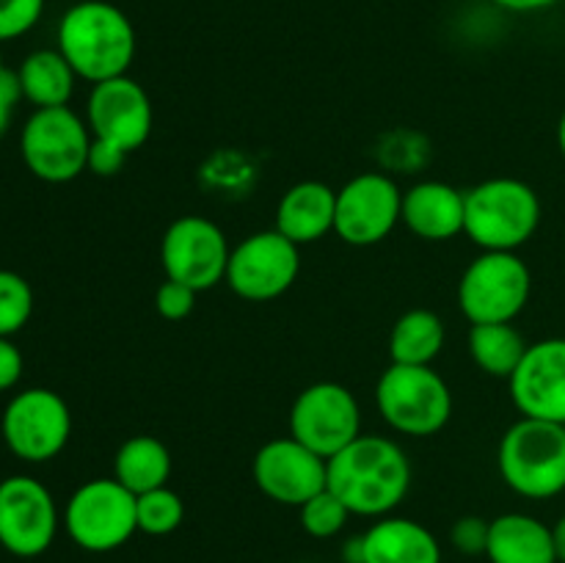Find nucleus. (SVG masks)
<instances>
[{"mask_svg": "<svg viewBox=\"0 0 565 563\" xmlns=\"http://www.w3.org/2000/svg\"><path fill=\"white\" fill-rule=\"evenodd\" d=\"M130 152L121 149L119 144L105 141V138H92V149H88V166L86 171L97 177H116L121 169H125Z\"/></svg>", "mask_w": 565, "mask_h": 563, "instance_id": "32", "label": "nucleus"}, {"mask_svg": "<svg viewBox=\"0 0 565 563\" xmlns=\"http://www.w3.org/2000/svg\"><path fill=\"white\" fill-rule=\"evenodd\" d=\"M58 50L77 77L94 83L121 77L136 59V28L108 0H81L58 22Z\"/></svg>", "mask_w": 565, "mask_h": 563, "instance_id": "2", "label": "nucleus"}, {"mask_svg": "<svg viewBox=\"0 0 565 563\" xmlns=\"http://www.w3.org/2000/svg\"><path fill=\"white\" fill-rule=\"evenodd\" d=\"M44 0H0V44L25 36L42 20Z\"/></svg>", "mask_w": 565, "mask_h": 563, "instance_id": "29", "label": "nucleus"}, {"mask_svg": "<svg viewBox=\"0 0 565 563\" xmlns=\"http://www.w3.org/2000/svg\"><path fill=\"white\" fill-rule=\"evenodd\" d=\"M20 99H22L20 77H17V72L3 70L0 72V138H3V132L9 130L11 116H14V108Z\"/></svg>", "mask_w": 565, "mask_h": 563, "instance_id": "34", "label": "nucleus"}, {"mask_svg": "<svg viewBox=\"0 0 565 563\" xmlns=\"http://www.w3.org/2000/svg\"><path fill=\"white\" fill-rule=\"evenodd\" d=\"M290 436L329 461L362 436V408L356 395L337 381L303 386L290 408Z\"/></svg>", "mask_w": 565, "mask_h": 563, "instance_id": "10", "label": "nucleus"}, {"mask_svg": "<svg viewBox=\"0 0 565 563\" xmlns=\"http://www.w3.org/2000/svg\"><path fill=\"white\" fill-rule=\"evenodd\" d=\"M86 121L92 136L136 152L152 136V99L141 83L127 75L94 83L86 103Z\"/></svg>", "mask_w": 565, "mask_h": 563, "instance_id": "16", "label": "nucleus"}, {"mask_svg": "<svg viewBox=\"0 0 565 563\" xmlns=\"http://www.w3.org/2000/svg\"><path fill=\"white\" fill-rule=\"evenodd\" d=\"M17 77H20L22 99H28L33 108H61L70 105L75 94L77 75L58 47L28 53L17 70Z\"/></svg>", "mask_w": 565, "mask_h": 563, "instance_id": "23", "label": "nucleus"}, {"mask_svg": "<svg viewBox=\"0 0 565 563\" xmlns=\"http://www.w3.org/2000/svg\"><path fill=\"white\" fill-rule=\"evenodd\" d=\"M362 563H441V546L423 522L390 513L362 533Z\"/></svg>", "mask_w": 565, "mask_h": 563, "instance_id": "20", "label": "nucleus"}, {"mask_svg": "<svg viewBox=\"0 0 565 563\" xmlns=\"http://www.w3.org/2000/svg\"><path fill=\"white\" fill-rule=\"evenodd\" d=\"M489 524L483 517H461L452 522L450 541L458 552L475 557L486 555V544H489Z\"/></svg>", "mask_w": 565, "mask_h": 563, "instance_id": "31", "label": "nucleus"}, {"mask_svg": "<svg viewBox=\"0 0 565 563\" xmlns=\"http://www.w3.org/2000/svg\"><path fill=\"white\" fill-rule=\"evenodd\" d=\"M301 246L279 230H263L237 243L226 265V285L246 301H274L301 274Z\"/></svg>", "mask_w": 565, "mask_h": 563, "instance_id": "11", "label": "nucleus"}, {"mask_svg": "<svg viewBox=\"0 0 565 563\" xmlns=\"http://www.w3.org/2000/svg\"><path fill=\"white\" fill-rule=\"evenodd\" d=\"M469 353L483 373L511 379L527 353V342L513 323H475L469 329Z\"/></svg>", "mask_w": 565, "mask_h": 563, "instance_id": "25", "label": "nucleus"}, {"mask_svg": "<svg viewBox=\"0 0 565 563\" xmlns=\"http://www.w3.org/2000/svg\"><path fill=\"white\" fill-rule=\"evenodd\" d=\"M375 406L403 436H434L450 423L452 392L430 364H395L375 384Z\"/></svg>", "mask_w": 565, "mask_h": 563, "instance_id": "5", "label": "nucleus"}, {"mask_svg": "<svg viewBox=\"0 0 565 563\" xmlns=\"http://www.w3.org/2000/svg\"><path fill=\"white\" fill-rule=\"evenodd\" d=\"M0 436L20 461H53L72 436V412L58 392L31 386L6 403Z\"/></svg>", "mask_w": 565, "mask_h": 563, "instance_id": "9", "label": "nucleus"}, {"mask_svg": "<svg viewBox=\"0 0 565 563\" xmlns=\"http://www.w3.org/2000/svg\"><path fill=\"white\" fill-rule=\"evenodd\" d=\"M403 191L392 177L364 171L337 191L334 232L348 246H375L401 224Z\"/></svg>", "mask_w": 565, "mask_h": 563, "instance_id": "14", "label": "nucleus"}, {"mask_svg": "<svg viewBox=\"0 0 565 563\" xmlns=\"http://www.w3.org/2000/svg\"><path fill=\"white\" fill-rule=\"evenodd\" d=\"M463 235L480 252H516L539 232L541 199L516 177H491L463 193Z\"/></svg>", "mask_w": 565, "mask_h": 563, "instance_id": "3", "label": "nucleus"}, {"mask_svg": "<svg viewBox=\"0 0 565 563\" xmlns=\"http://www.w3.org/2000/svg\"><path fill=\"white\" fill-rule=\"evenodd\" d=\"M61 528L55 497L31 475L0 480V546L14 557H39L53 546Z\"/></svg>", "mask_w": 565, "mask_h": 563, "instance_id": "12", "label": "nucleus"}, {"mask_svg": "<svg viewBox=\"0 0 565 563\" xmlns=\"http://www.w3.org/2000/svg\"><path fill=\"white\" fill-rule=\"evenodd\" d=\"M230 241L215 221L204 215H180L171 221L160 241V263L166 279L182 282L196 293L210 290L226 279Z\"/></svg>", "mask_w": 565, "mask_h": 563, "instance_id": "13", "label": "nucleus"}, {"mask_svg": "<svg viewBox=\"0 0 565 563\" xmlns=\"http://www.w3.org/2000/svg\"><path fill=\"white\" fill-rule=\"evenodd\" d=\"M33 315L31 282L17 270L0 268V337H14Z\"/></svg>", "mask_w": 565, "mask_h": 563, "instance_id": "27", "label": "nucleus"}, {"mask_svg": "<svg viewBox=\"0 0 565 563\" xmlns=\"http://www.w3.org/2000/svg\"><path fill=\"white\" fill-rule=\"evenodd\" d=\"M552 539H555L557 563H565V513L552 524Z\"/></svg>", "mask_w": 565, "mask_h": 563, "instance_id": "36", "label": "nucleus"}, {"mask_svg": "<svg viewBox=\"0 0 565 563\" xmlns=\"http://www.w3.org/2000/svg\"><path fill=\"white\" fill-rule=\"evenodd\" d=\"M6 66H3V50H0V72H3Z\"/></svg>", "mask_w": 565, "mask_h": 563, "instance_id": "38", "label": "nucleus"}, {"mask_svg": "<svg viewBox=\"0 0 565 563\" xmlns=\"http://www.w3.org/2000/svg\"><path fill=\"white\" fill-rule=\"evenodd\" d=\"M533 274L516 252H480L458 282V307L469 323H513L527 307Z\"/></svg>", "mask_w": 565, "mask_h": 563, "instance_id": "7", "label": "nucleus"}, {"mask_svg": "<svg viewBox=\"0 0 565 563\" xmlns=\"http://www.w3.org/2000/svg\"><path fill=\"white\" fill-rule=\"evenodd\" d=\"M92 138L88 121H83L70 105L36 108L20 132L22 163L42 182H72L86 171Z\"/></svg>", "mask_w": 565, "mask_h": 563, "instance_id": "6", "label": "nucleus"}, {"mask_svg": "<svg viewBox=\"0 0 565 563\" xmlns=\"http://www.w3.org/2000/svg\"><path fill=\"white\" fill-rule=\"evenodd\" d=\"M557 147H561V152L565 158V110H563L561 121H557Z\"/></svg>", "mask_w": 565, "mask_h": 563, "instance_id": "37", "label": "nucleus"}, {"mask_svg": "<svg viewBox=\"0 0 565 563\" xmlns=\"http://www.w3.org/2000/svg\"><path fill=\"white\" fill-rule=\"evenodd\" d=\"M337 191L320 180H303L287 188L276 204V226L296 246L318 243L334 232Z\"/></svg>", "mask_w": 565, "mask_h": 563, "instance_id": "19", "label": "nucleus"}, {"mask_svg": "<svg viewBox=\"0 0 565 563\" xmlns=\"http://www.w3.org/2000/svg\"><path fill=\"white\" fill-rule=\"evenodd\" d=\"M171 469H174L171 450L166 447V442L149 434H138L121 442L114 458V478L136 497L169 486Z\"/></svg>", "mask_w": 565, "mask_h": 563, "instance_id": "22", "label": "nucleus"}, {"mask_svg": "<svg viewBox=\"0 0 565 563\" xmlns=\"http://www.w3.org/2000/svg\"><path fill=\"white\" fill-rule=\"evenodd\" d=\"M486 557L491 563H557L552 528L530 513H500L489 524Z\"/></svg>", "mask_w": 565, "mask_h": 563, "instance_id": "21", "label": "nucleus"}, {"mask_svg": "<svg viewBox=\"0 0 565 563\" xmlns=\"http://www.w3.org/2000/svg\"><path fill=\"white\" fill-rule=\"evenodd\" d=\"M66 535L86 552H114L138 533L136 495L116 478H92L64 506Z\"/></svg>", "mask_w": 565, "mask_h": 563, "instance_id": "8", "label": "nucleus"}, {"mask_svg": "<svg viewBox=\"0 0 565 563\" xmlns=\"http://www.w3.org/2000/svg\"><path fill=\"white\" fill-rule=\"evenodd\" d=\"M563 428H565V425H563Z\"/></svg>", "mask_w": 565, "mask_h": 563, "instance_id": "39", "label": "nucleus"}, {"mask_svg": "<svg viewBox=\"0 0 565 563\" xmlns=\"http://www.w3.org/2000/svg\"><path fill=\"white\" fill-rule=\"evenodd\" d=\"M508 489L527 500H550L565 491V428L522 417L505 431L497 453Z\"/></svg>", "mask_w": 565, "mask_h": 563, "instance_id": "4", "label": "nucleus"}, {"mask_svg": "<svg viewBox=\"0 0 565 563\" xmlns=\"http://www.w3.org/2000/svg\"><path fill=\"white\" fill-rule=\"evenodd\" d=\"M298 513H301V528L307 530L312 539H334L337 533L345 530L348 519L353 517L345 508V502H342L329 486H326L323 491H318L312 500L303 502V506L298 508Z\"/></svg>", "mask_w": 565, "mask_h": 563, "instance_id": "28", "label": "nucleus"}, {"mask_svg": "<svg viewBox=\"0 0 565 563\" xmlns=\"http://www.w3.org/2000/svg\"><path fill=\"white\" fill-rule=\"evenodd\" d=\"M196 296L199 293L193 290V287L174 279H166L163 285L154 290V309L160 312V318L182 320L193 312V307H196Z\"/></svg>", "mask_w": 565, "mask_h": 563, "instance_id": "30", "label": "nucleus"}, {"mask_svg": "<svg viewBox=\"0 0 565 563\" xmlns=\"http://www.w3.org/2000/svg\"><path fill=\"white\" fill-rule=\"evenodd\" d=\"M500 9L505 11H516V14H533V11H546L552 6H557L561 0H491Z\"/></svg>", "mask_w": 565, "mask_h": 563, "instance_id": "35", "label": "nucleus"}, {"mask_svg": "<svg viewBox=\"0 0 565 563\" xmlns=\"http://www.w3.org/2000/svg\"><path fill=\"white\" fill-rule=\"evenodd\" d=\"M138 533L147 535H171L185 519V502L169 486L143 491L136 497Z\"/></svg>", "mask_w": 565, "mask_h": 563, "instance_id": "26", "label": "nucleus"}, {"mask_svg": "<svg viewBox=\"0 0 565 563\" xmlns=\"http://www.w3.org/2000/svg\"><path fill=\"white\" fill-rule=\"evenodd\" d=\"M329 489L353 517H390L412 489V461L390 436L362 434L329 458Z\"/></svg>", "mask_w": 565, "mask_h": 563, "instance_id": "1", "label": "nucleus"}, {"mask_svg": "<svg viewBox=\"0 0 565 563\" xmlns=\"http://www.w3.org/2000/svg\"><path fill=\"white\" fill-rule=\"evenodd\" d=\"M22 368H25V359L20 348L11 337H0V392H9L20 384Z\"/></svg>", "mask_w": 565, "mask_h": 563, "instance_id": "33", "label": "nucleus"}, {"mask_svg": "<svg viewBox=\"0 0 565 563\" xmlns=\"http://www.w3.org/2000/svg\"><path fill=\"white\" fill-rule=\"evenodd\" d=\"M252 478L265 497L301 508L329 486V461L292 436L265 442L252 461Z\"/></svg>", "mask_w": 565, "mask_h": 563, "instance_id": "15", "label": "nucleus"}, {"mask_svg": "<svg viewBox=\"0 0 565 563\" xmlns=\"http://www.w3.org/2000/svg\"><path fill=\"white\" fill-rule=\"evenodd\" d=\"M445 320L434 309H408L395 320L390 334V357L395 364H434L445 348Z\"/></svg>", "mask_w": 565, "mask_h": 563, "instance_id": "24", "label": "nucleus"}, {"mask_svg": "<svg viewBox=\"0 0 565 563\" xmlns=\"http://www.w3.org/2000/svg\"><path fill=\"white\" fill-rule=\"evenodd\" d=\"M508 384L522 417L565 425V337L527 346Z\"/></svg>", "mask_w": 565, "mask_h": 563, "instance_id": "17", "label": "nucleus"}, {"mask_svg": "<svg viewBox=\"0 0 565 563\" xmlns=\"http://www.w3.org/2000/svg\"><path fill=\"white\" fill-rule=\"evenodd\" d=\"M463 219H467V202L450 182L425 180L403 193L401 221L423 241H452L463 232Z\"/></svg>", "mask_w": 565, "mask_h": 563, "instance_id": "18", "label": "nucleus"}]
</instances>
